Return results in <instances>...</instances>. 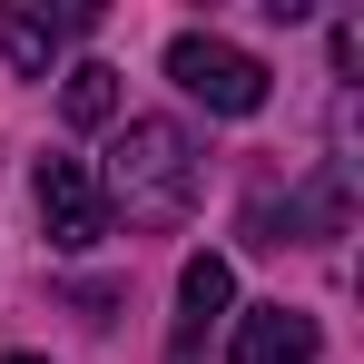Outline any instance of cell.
Segmentation results:
<instances>
[{
    "mask_svg": "<svg viewBox=\"0 0 364 364\" xmlns=\"http://www.w3.org/2000/svg\"><path fill=\"white\" fill-rule=\"evenodd\" d=\"M227 305H237V266H227V256H187V276H178V325H168V355L187 364L197 345H207V325H217Z\"/></svg>",
    "mask_w": 364,
    "mask_h": 364,
    "instance_id": "cell-5",
    "label": "cell"
},
{
    "mask_svg": "<svg viewBox=\"0 0 364 364\" xmlns=\"http://www.w3.org/2000/svg\"><path fill=\"white\" fill-rule=\"evenodd\" d=\"M237 364H315V315L256 305V315L237 325Z\"/></svg>",
    "mask_w": 364,
    "mask_h": 364,
    "instance_id": "cell-7",
    "label": "cell"
},
{
    "mask_svg": "<svg viewBox=\"0 0 364 364\" xmlns=\"http://www.w3.org/2000/svg\"><path fill=\"white\" fill-rule=\"evenodd\" d=\"M99 197L128 207V227H178L187 207H197V138L178 119H128L119 148H109Z\"/></svg>",
    "mask_w": 364,
    "mask_h": 364,
    "instance_id": "cell-1",
    "label": "cell"
},
{
    "mask_svg": "<svg viewBox=\"0 0 364 364\" xmlns=\"http://www.w3.org/2000/svg\"><path fill=\"white\" fill-rule=\"evenodd\" d=\"M0 364H50V355H0Z\"/></svg>",
    "mask_w": 364,
    "mask_h": 364,
    "instance_id": "cell-10",
    "label": "cell"
},
{
    "mask_svg": "<svg viewBox=\"0 0 364 364\" xmlns=\"http://www.w3.org/2000/svg\"><path fill=\"white\" fill-rule=\"evenodd\" d=\"M69 30H89V10H30V0H0V50H10L20 79H50V60H60Z\"/></svg>",
    "mask_w": 364,
    "mask_h": 364,
    "instance_id": "cell-6",
    "label": "cell"
},
{
    "mask_svg": "<svg viewBox=\"0 0 364 364\" xmlns=\"http://www.w3.org/2000/svg\"><path fill=\"white\" fill-rule=\"evenodd\" d=\"M69 305H79L89 325H109V315H119V286H79V296H69Z\"/></svg>",
    "mask_w": 364,
    "mask_h": 364,
    "instance_id": "cell-9",
    "label": "cell"
},
{
    "mask_svg": "<svg viewBox=\"0 0 364 364\" xmlns=\"http://www.w3.org/2000/svg\"><path fill=\"white\" fill-rule=\"evenodd\" d=\"M345 217H355V178H345V158H325L286 197H256L246 207V237L256 246H325V237H345Z\"/></svg>",
    "mask_w": 364,
    "mask_h": 364,
    "instance_id": "cell-2",
    "label": "cell"
},
{
    "mask_svg": "<svg viewBox=\"0 0 364 364\" xmlns=\"http://www.w3.org/2000/svg\"><path fill=\"white\" fill-rule=\"evenodd\" d=\"M168 79L187 99H207L217 119H256L266 109V60H246L237 40H217V30H178L168 40Z\"/></svg>",
    "mask_w": 364,
    "mask_h": 364,
    "instance_id": "cell-3",
    "label": "cell"
},
{
    "mask_svg": "<svg viewBox=\"0 0 364 364\" xmlns=\"http://www.w3.org/2000/svg\"><path fill=\"white\" fill-rule=\"evenodd\" d=\"M40 227H50L60 256H89L109 237V197L89 178V158H40Z\"/></svg>",
    "mask_w": 364,
    "mask_h": 364,
    "instance_id": "cell-4",
    "label": "cell"
},
{
    "mask_svg": "<svg viewBox=\"0 0 364 364\" xmlns=\"http://www.w3.org/2000/svg\"><path fill=\"white\" fill-rule=\"evenodd\" d=\"M60 119L69 128H109V119H119V69H109V60H79L69 89H60Z\"/></svg>",
    "mask_w": 364,
    "mask_h": 364,
    "instance_id": "cell-8",
    "label": "cell"
}]
</instances>
